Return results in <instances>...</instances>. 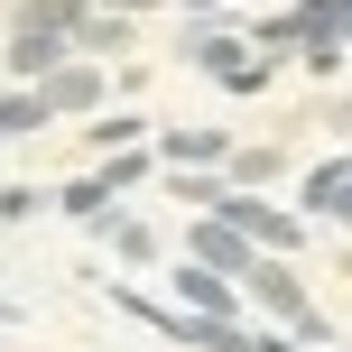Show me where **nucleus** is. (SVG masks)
<instances>
[{
	"label": "nucleus",
	"instance_id": "obj_1",
	"mask_svg": "<svg viewBox=\"0 0 352 352\" xmlns=\"http://www.w3.org/2000/svg\"><path fill=\"white\" fill-rule=\"evenodd\" d=\"M195 260H213V269H241L250 250H241V232H223V223H213V232H195Z\"/></svg>",
	"mask_w": 352,
	"mask_h": 352
},
{
	"label": "nucleus",
	"instance_id": "obj_2",
	"mask_svg": "<svg viewBox=\"0 0 352 352\" xmlns=\"http://www.w3.org/2000/svg\"><path fill=\"white\" fill-rule=\"evenodd\" d=\"M176 287H186L204 316H223V306H232V287H223V278H204V269H176Z\"/></svg>",
	"mask_w": 352,
	"mask_h": 352
},
{
	"label": "nucleus",
	"instance_id": "obj_3",
	"mask_svg": "<svg viewBox=\"0 0 352 352\" xmlns=\"http://www.w3.org/2000/svg\"><path fill=\"white\" fill-rule=\"evenodd\" d=\"M47 121V93H37V102H0V130H37Z\"/></svg>",
	"mask_w": 352,
	"mask_h": 352
}]
</instances>
